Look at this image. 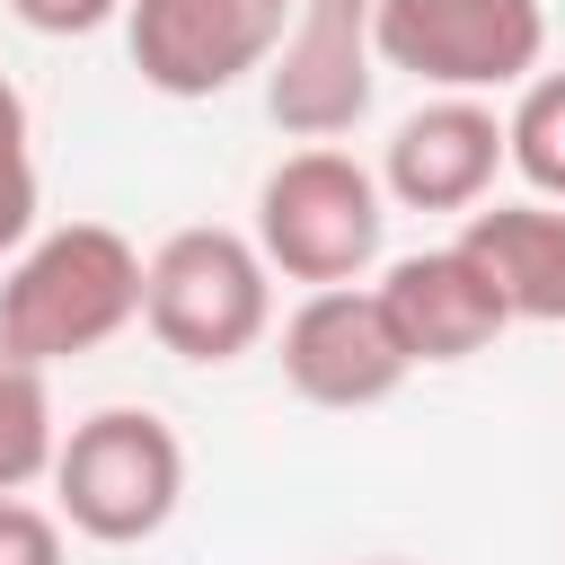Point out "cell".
<instances>
[{
	"label": "cell",
	"instance_id": "cell-11",
	"mask_svg": "<svg viewBox=\"0 0 565 565\" xmlns=\"http://www.w3.org/2000/svg\"><path fill=\"white\" fill-rule=\"evenodd\" d=\"M459 247L503 291L512 327H565V203H547V194L477 203L459 221Z\"/></svg>",
	"mask_w": 565,
	"mask_h": 565
},
{
	"label": "cell",
	"instance_id": "cell-5",
	"mask_svg": "<svg viewBox=\"0 0 565 565\" xmlns=\"http://www.w3.org/2000/svg\"><path fill=\"white\" fill-rule=\"evenodd\" d=\"M539 53H547L539 0H380V71H406L433 97L521 88Z\"/></svg>",
	"mask_w": 565,
	"mask_h": 565
},
{
	"label": "cell",
	"instance_id": "cell-14",
	"mask_svg": "<svg viewBox=\"0 0 565 565\" xmlns=\"http://www.w3.org/2000/svg\"><path fill=\"white\" fill-rule=\"evenodd\" d=\"M0 565H71L62 512H44L26 494H0Z\"/></svg>",
	"mask_w": 565,
	"mask_h": 565
},
{
	"label": "cell",
	"instance_id": "cell-6",
	"mask_svg": "<svg viewBox=\"0 0 565 565\" xmlns=\"http://www.w3.org/2000/svg\"><path fill=\"white\" fill-rule=\"evenodd\" d=\"M371 88H380V0H300L265 62L274 132L344 141L371 115Z\"/></svg>",
	"mask_w": 565,
	"mask_h": 565
},
{
	"label": "cell",
	"instance_id": "cell-2",
	"mask_svg": "<svg viewBox=\"0 0 565 565\" xmlns=\"http://www.w3.org/2000/svg\"><path fill=\"white\" fill-rule=\"evenodd\" d=\"M380 238H388V194H380V168H362L353 150L335 141H300L291 159L265 168L256 185V247L282 282H362L380 265Z\"/></svg>",
	"mask_w": 565,
	"mask_h": 565
},
{
	"label": "cell",
	"instance_id": "cell-16",
	"mask_svg": "<svg viewBox=\"0 0 565 565\" xmlns=\"http://www.w3.org/2000/svg\"><path fill=\"white\" fill-rule=\"evenodd\" d=\"M35 212H44V194H35V159H9V168H0V265L35 238Z\"/></svg>",
	"mask_w": 565,
	"mask_h": 565
},
{
	"label": "cell",
	"instance_id": "cell-9",
	"mask_svg": "<svg viewBox=\"0 0 565 565\" xmlns=\"http://www.w3.org/2000/svg\"><path fill=\"white\" fill-rule=\"evenodd\" d=\"M503 168L512 141L486 97H424L380 150V194L397 212H477Z\"/></svg>",
	"mask_w": 565,
	"mask_h": 565
},
{
	"label": "cell",
	"instance_id": "cell-13",
	"mask_svg": "<svg viewBox=\"0 0 565 565\" xmlns=\"http://www.w3.org/2000/svg\"><path fill=\"white\" fill-rule=\"evenodd\" d=\"M503 141H512L521 185L547 194V203H565V71H530V79L512 88Z\"/></svg>",
	"mask_w": 565,
	"mask_h": 565
},
{
	"label": "cell",
	"instance_id": "cell-3",
	"mask_svg": "<svg viewBox=\"0 0 565 565\" xmlns=\"http://www.w3.org/2000/svg\"><path fill=\"white\" fill-rule=\"evenodd\" d=\"M141 327H150L177 362H203V371L256 353L265 327H274V265H265L256 230H221V221L168 230V238L150 247Z\"/></svg>",
	"mask_w": 565,
	"mask_h": 565
},
{
	"label": "cell",
	"instance_id": "cell-15",
	"mask_svg": "<svg viewBox=\"0 0 565 565\" xmlns=\"http://www.w3.org/2000/svg\"><path fill=\"white\" fill-rule=\"evenodd\" d=\"M132 0H9V18L26 26V35H97V26H115Z\"/></svg>",
	"mask_w": 565,
	"mask_h": 565
},
{
	"label": "cell",
	"instance_id": "cell-12",
	"mask_svg": "<svg viewBox=\"0 0 565 565\" xmlns=\"http://www.w3.org/2000/svg\"><path fill=\"white\" fill-rule=\"evenodd\" d=\"M53 450H62V424H53L44 362L9 353L0 335V494H26L35 477H53Z\"/></svg>",
	"mask_w": 565,
	"mask_h": 565
},
{
	"label": "cell",
	"instance_id": "cell-1",
	"mask_svg": "<svg viewBox=\"0 0 565 565\" xmlns=\"http://www.w3.org/2000/svg\"><path fill=\"white\" fill-rule=\"evenodd\" d=\"M141 282H150V256L115 221L35 230L0 274V335H9V353L44 362V371L79 362L141 318Z\"/></svg>",
	"mask_w": 565,
	"mask_h": 565
},
{
	"label": "cell",
	"instance_id": "cell-10",
	"mask_svg": "<svg viewBox=\"0 0 565 565\" xmlns=\"http://www.w3.org/2000/svg\"><path fill=\"white\" fill-rule=\"evenodd\" d=\"M371 291H380V309H388V327H397V344H406L415 371H424V362H477V353L512 327L503 291L477 274V256H468L459 238L397 256Z\"/></svg>",
	"mask_w": 565,
	"mask_h": 565
},
{
	"label": "cell",
	"instance_id": "cell-18",
	"mask_svg": "<svg viewBox=\"0 0 565 565\" xmlns=\"http://www.w3.org/2000/svg\"><path fill=\"white\" fill-rule=\"evenodd\" d=\"M362 565H406V556H362Z\"/></svg>",
	"mask_w": 565,
	"mask_h": 565
},
{
	"label": "cell",
	"instance_id": "cell-8",
	"mask_svg": "<svg viewBox=\"0 0 565 565\" xmlns=\"http://www.w3.org/2000/svg\"><path fill=\"white\" fill-rule=\"evenodd\" d=\"M406 344L380 309L371 282H327L309 291L291 318H282V380L300 406H327V415H362L380 397L406 388Z\"/></svg>",
	"mask_w": 565,
	"mask_h": 565
},
{
	"label": "cell",
	"instance_id": "cell-4",
	"mask_svg": "<svg viewBox=\"0 0 565 565\" xmlns=\"http://www.w3.org/2000/svg\"><path fill=\"white\" fill-rule=\"evenodd\" d=\"M185 503V441L150 406H97L53 450V512L97 547H141Z\"/></svg>",
	"mask_w": 565,
	"mask_h": 565
},
{
	"label": "cell",
	"instance_id": "cell-7",
	"mask_svg": "<svg viewBox=\"0 0 565 565\" xmlns=\"http://www.w3.org/2000/svg\"><path fill=\"white\" fill-rule=\"evenodd\" d=\"M300 0H132L124 9V53L141 71V88L203 106L238 79H256L282 44Z\"/></svg>",
	"mask_w": 565,
	"mask_h": 565
},
{
	"label": "cell",
	"instance_id": "cell-17",
	"mask_svg": "<svg viewBox=\"0 0 565 565\" xmlns=\"http://www.w3.org/2000/svg\"><path fill=\"white\" fill-rule=\"evenodd\" d=\"M9 159H26V97L0 79V168H9Z\"/></svg>",
	"mask_w": 565,
	"mask_h": 565
}]
</instances>
